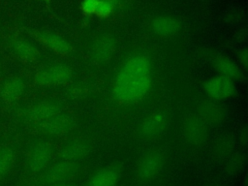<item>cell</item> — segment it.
I'll use <instances>...</instances> for the list:
<instances>
[{
	"label": "cell",
	"mask_w": 248,
	"mask_h": 186,
	"mask_svg": "<svg viewBox=\"0 0 248 186\" xmlns=\"http://www.w3.org/2000/svg\"><path fill=\"white\" fill-rule=\"evenodd\" d=\"M209 57L212 66L218 73H220V75L225 76L233 81L242 79L243 72L241 68L232 59L219 53L209 54Z\"/></svg>",
	"instance_id": "cell-14"
},
{
	"label": "cell",
	"mask_w": 248,
	"mask_h": 186,
	"mask_svg": "<svg viewBox=\"0 0 248 186\" xmlns=\"http://www.w3.org/2000/svg\"><path fill=\"white\" fill-rule=\"evenodd\" d=\"M123 166L121 163L109 164L97 170L84 186H116L121 179Z\"/></svg>",
	"instance_id": "cell-11"
},
{
	"label": "cell",
	"mask_w": 248,
	"mask_h": 186,
	"mask_svg": "<svg viewBox=\"0 0 248 186\" xmlns=\"http://www.w3.org/2000/svg\"><path fill=\"white\" fill-rule=\"evenodd\" d=\"M152 83L151 62L143 54L129 57L120 68L113 84L112 95L122 104H134L144 98Z\"/></svg>",
	"instance_id": "cell-1"
},
{
	"label": "cell",
	"mask_w": 248,
	"mask_h": 186,
	"mask_svg": "<svg viewBox=\"0 0 248 186\" xmlns=\"http://www.w3.org/2000/svg\"><path fill=\"white\" fill-rule=\"evenodd\" d=\"M239 139H240V142H241L243 145H246L247 140H248V132H247V127H246V126H244V127L242 128V130L240 131Z\"/></svg>",
	"instance_id": "cell-27"
},
{
	"label": "cell",
	"mask_w": 248,
	"mask_h": 186,
	"mask_svg": "<svg viewBox=\"0 0 248 186\" xmlns=\"http://www.w3.org/2000/svg\"><path fill=\"white\" fill-rule=\"evenodd\" d=\"M182 133L186 141L193 146L202 145L208 138L207 125L198 114H190L185 117L182 124Z\"/></svg>",
	"instance_id": "cell-8"
},
{
	"label": "cell",
	"mask_w": 248,
	"mask_h": 186,
	"mask_svg": "<svg viewBox=\"0 0 248 186\" xmlns=\"http://www.w3.org/2000/svg\"><path fill=\"white\" fill-rule=\"evenodd\" d=\"M42 1H49V0H42Z\"/></svg>",
	"instance_id": "cell-31"
},
{
	"label": "cell",
	"mask_w": 248,
	"mask_h": 186,
	"mask_svg": "<svg viewBox=\"0 0 248 186\" xmlns=\"http://www.w3.org/2000/svg\"><path fill=\"white\" fill-rule=\"evenodd\" d=\"M198 116L209 126L221 125L226 117L227 110L218 101L211 99L202 101L198 106Z\"/></svg>",
	"instance_id": "cell-10"
},
{
	"label": "cell",
	"mask_w": 248,
	"mask_h": 186,
	"mask_svg": "<svg viewBox=\"0 0 248 186\" xmlns=\"http://www.w3.org/2000/svg\"><path fill=\"white\" fill-rule=\"evenodd\" d=\"M16 160V151L13 145L0 146V182H2L13 170Z\"/></svg>",
	"instance_id": "cell-21"
},
{
	"label": "cell",
	"mask_w": 248,
	"mask_h": 186,
	"mask_svg": "<svg viewBox=\"0 0 248 186\" xmlns=\"http://www.w3.org/2000/svg\"><path fill=\"white\" fill-rule=\"evenodd\" d=\"M246 164V155L243 152L232 153L225 166L226 172L229 174H235L239 172Z\"/></svg>",
	"instance_id": "cell-22"
},
{
	"label": "cell",
	"mask_w": 248,
	"mask_h": 186,
	"mask_svg": "<svg viewBox=\"0 0 248 186\" xmlns=\"http://www.w3.org/2000/svg\"><path fill=\"white\" fill-rule=\"evenodd\" d=\"M166 164V154L161 149L145 152L136 166V176L140 181H149L156 177Z\"/></svg>",
	"instance_id": "cell-3"
},
{
	"label": "cell",
	"mask_w": 248,
	"mask_h": 186,
	"mask_svg": "<svg viewBox=\"0 0 248 186\" xmlns=\"http://www.w3.org/2000/svg\"><path fill=\"white\" fill-rule=\"evenodd\" d=\"M12 48L16 55L24 62H33L40 56L38 48L30 42L22 39L14 40L12 43Z\"/></svg>",
	"instance_id": "cell-20"
},
{
	"label": "cell",
	"mask_w": 248,
	"mask_h": 186,
	"mask_svg": "<svg viewBox=\"0 0 248 186\" xmlns=\"http://www.w3.org/2000/svg\"><path fill=\"white\" fill-rule=\"evenodd\" d=\"M237 58L240 62V65L243 67V69H247L248 65V54H247V49L242 48L238 51L237 53Z\"/></svg>",
	"instance_id": "cell-26"
},
{
	"label": "cell",
	"mask_w": 248,
	"mask_h": 186,
	"mask_svg": "<svg viewBox=\"0 0 248 186\" xmlns=\"http://www.w3.org/2000/svg\"><path fill=\"white\" fill-rule=\"evenodd\" d=\"M73 76L72 69L65 64H56L45 68L34 77V81L39 86H57L67 83Z\"/></svg>",
	"instance_id": "cell-5"
},
{
	"label": "cell",
	"mask_w": 248,
	"mask_h": 186,
	"mask_svg": "<svg viewBox=\"0 0 248 186\" xmlns=\"http://www.w3.org/2000/svg\"><path fill=\"white\" fill-rule=\"evenodd\" d=\"M99 0H83L81 3V10L84 15L91 16L95 14Z\"/></svg>",
	"instance_id": "cell-25"
},
{
	"label": "cell",
	"mask_w": 248,
	"mask_h": 186,
	"mask_svg": "<svg viewBox=\"0 0 248 186\" xmlns=\"http://www.w3.org/2000/svg\"><path fill=\"white\" fill-rule=\"evenodd\" d=\"M116 50V42L111 35H102L90 47V57L96 64L102 65L110 61Z\"/></svg>",
	"instance_id": "cell-12"
},
{
	"label": "cell",
	"mask_w": 248,
	"mask_h": 186,
	"mask_svg": "<svg viewBox=\"0 0 248 186\" xmlns=\"http://www.w3.org/2000/svg\"><path fill=\"white\" fill-rule=\"evenodd\" d=\"M235 146L234 138L230 134L220 135L215 139L212 144V155L217 160H224L229 158Z\"/></svg>",
	"instance_id": "cell-19"
},
{
	"label": "cell",
	"mask_w": 248,
	"mask_h": 186,
	"mask_svg": "<svg viewBox=\"0 0 248 186\" xmlns=\"http://www.w3.org/2000/svg\"><path fill=\"white\" fill-rule=\"evenodd\" d=\"M53 155V145L46 140L34 143L28 150L25 158V168L30 173L43 171Z\"/></svg>",
	"instance_id": "cell-4"
},
{
	"label": "cell",
	"mask_w": 248,
	"mask_h": 186,
	"mask_svg": "<svg viewBox=\"0 0 248 186\" xmlns=\"http://www.w3.org/2000/svg\"><path fill=\"white\" fill-rule=\"evenodd\" d=\"M102 1H106V2H108V3H109V4H111L114 8H115L116 6H118L119 3H120V0H102Z\"/></svg>",
	"instance_id": "cell-29"
},
{
	"label": "cell",
	"mask_w": 248,
	"mask_h": 186,
	"mask_svg": "<svg viewBox=\"0 0 248 186\" xmlns=\"http://www.w3.org/2000/svg\"><path fill=\"white\" fill-rule=\"evenodd\" d=\"M169 122V114L166 111H154L141 121L138 129V135L143 140L154 139L165 132Z\"/></svg>",
	"instance_id": "cell-7"
},
{
	"label": "cell",
	"mask_w": 248,
	"mask_h": 186,
	"mask_svg": "<svg viewBox=\"0 0 248 186\" xmlns=\"http://www.w3.org/2000/svg\"><path fill=\"white\" fill-rule=\"evenodd\" d=\"M113 10H114V7L111 4L106 1L99 0L94 15H96L98 17H101V18H107L112 14Z\"/></svg>",
	"instance_id": "cell-24"
},
{
	"label": "cell",
	"mask_w": 248,
	"mask_h": 186,
	"mask_svg": "<svg viewBox=\"0 0 248 186\" xmlns=\"http://www.w3.org/2000/svg\"><path fill=\"white\" fill-rule=\"evenodd\" d=\"M202 88L206 95L214 101H221L236 95L237 90L234 81L225 76L219 75L205 80Z\"/></svg>",
	"instance_id": "cell-6"
},
{
	"label": "cell",
	"mask_w": 248,
	"mask_h": 186,
	"mask_svg": "<svg viewBox=\"0 0 248 186\" xmlns=\"http://www.w3.org/2000/svg\"><path fill=\"white\" fill-rule=\"evenodd\" d=\"M152 30L159 36H172L179 32L181 29V23L179 20L172 16H161L152 20Z\"/></svg>",
	"instance_id": "cell-18"
},
{
	"label": "cell",
	"mask_w": 248,
	"mask_h": 186,
	"mask_svg": "<svg viewBox=\"0 0 248 186\" xmlns=\"http://www.w3.org/2000/svg\"><path fill=\"white\" fill-rule=\"evenodd\" d=\"M61 107L58 103L53 101H41L30 106L23 113L26 121L38 124L41 123L57 113H60Z\"/></svg>",
	"instance_id": "cell-13"
},
{
	"label": "cell",
	"mask_w": 248,
	"mask_h": 186,
	"mask_svg": "<svg viewBox=\"0 0 248 186\" xmlns=\"http://www.w3.org/2000/svg\"><path fill=\"white\" fill-rule=\"evenodd\" d=\"M212 186H225V185H222V184H214Z\"/></svg>",
	"instance_id": "cell-30"
},
{
	"label": "cell",
	"mask_w": 248,
	"mask_h": 186,
	"mask_svg": "<svg viewBox=\"0 0 248 186\" xmlns=\"http://www.w3.org/2000/svg\"><path fill=\"white\" fill-rule=\"evenodd\" d=\"M76 125L74 117L66 113H57L56 115L37 124L38 130L48 136H64L71 132Z\"/></svg>",
	"instance_id": "cell-9"
},
{
	"label": "cell",
	"mask_w": 248,
	"mask_h": 186,
	"mask_svg": "<svg viewBox=\"0 0 248 186\" xmlns=\"http://www.w3.org/2000/svg\"><path fill=\"white\" fill-rule=\"evenodd\" d=\"M46 186H77V185L75 183H73V182H64V183L50 184V185H46Z\"/></svg>",
	"instance_id": "cell-28"
},
{
	"label": "cell",
	"mask_w": 248,
	"mask_h": 186,
	"mask_svg": "<svg viewBox=\"0 0 248 186\" xmlns=\"http://www.w3.org/2000/svg\"><path fill=\"white\" fill-rule=\"evenodd\" d=\"M34 37L38 42L48 49L61 54L68 55L72 52V46L61 36L51 32H35Z\"/></svg>",
	"instance_id": "cell-15"
},
{
	"label": "cell",
	"mask_w": 248,
	"mask_h": 186,
	"mask_svg": "<svg viewBox=\"0 0 248 186\" xmlns=\"http://www.w3.org/2000/svg\"><path fill=\"white\" fill-rule=\"evenodd\" d=\"M91 149V144L87 140H76L63 146L58 153V157L63 161L78 162L87 157L90 154Z\"/></svg>",
	"instance_id": "cell-16"
},
{
	"label": "cell",
	"mask_w": 248,
	"mask_h": 186,
	"mask_svg": "<svg viewBox=\"0 0 248 186\" xmlns=\"http://www.w3.org/2000/svg\"><path fill=\"white\" fill-rule=\"evenodd\" d=\"M90 90L89 87L87 85L84 84H75L73 86H71L68 91L67 94L71 99H75V100H78V99H82L85 98L88 94H89Z\"/></svg>",
	"instance_id": "cell-23"
},
{
	"label": "cell",
	"mask_w": 248,
	"mask_h": 186,
	"mask_svg": "<svg viewBox=\"0 0 248 186\" xmlns=\"http://www.w3.org/2000/svg\"><path fill=\"white\" fill-rule=\"evenodd\" d=\"M83 170V167L78 162L60 161L45 169L43 172L35 179L34 185L46 186L56 183L71 182L78 177Z\"/></svg>",
	"instance_id": "cell-2"
},
{
	"label": "cell",
	"mask_w": 248,
	"mask_h": 186,
	"mask_svg": "<svg viewBox=\"0 0 248 186\" xmlns=\"http://www.w3.org/2000/svg\"><path fill=\"white\" fill-rule=\"evenodd\" d=\"M24 91L25 83L21 78H10L0 87V98L4 103L13 104L21 98Z\"/></svg>",
	"instance_id": "cell-17"
}]
</instances>
